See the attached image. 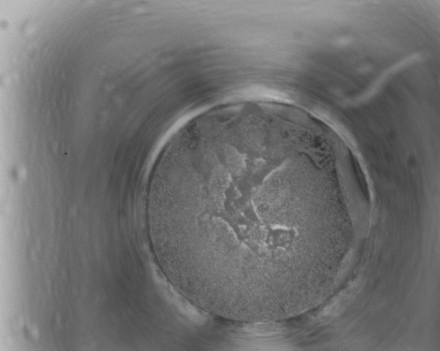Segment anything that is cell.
Masks as SVG:
<instances>
[{"instance_id": "1", "label": "cell", "mask_w": 440, "mask_h": 351, "mask_svg": "<svg viewBox=\"0 0 440 351\" xmlns=\"http://www.w3.org/2000/svg\"><path fill=\"white\" fill-rule=\"evenodd\" d=\"M230 139L198 153L164 203L163 224L184 290L201 309L241 322L283 309L299 231L262 181L272 145Z\"/></svg>"}]
</instances>
